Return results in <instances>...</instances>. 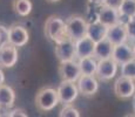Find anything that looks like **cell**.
Returning a JSON list of instances; mask_svg holds the SVG:
<instances>
[{"label": "cell", "instance_id": "obj_1", "mask_svg": "<svg viewBox=\"0 0 135 117\" xmlns=\"http://www.w3.org/2000/svg\"><path fill=\"white\" fill-rule=\"evenodd\" d=\"M45 34L51 41L58 43L69 38L66 21L59 17L52 15L45 22Z\"/></svg>", "mask_w": 135, "mask_h": 117}, {"label": "cell", "instance_id": "obj_2", "mask_svg": "<svg viewBox=\"0 0 135 117\" xmlns=\"http://www.w3.org/2000/svg\"><path fill=\"white\" fill-rule=\"evenodd\" d=\"M60 103L59 101L58 89L51 87H44L37 93L35 96V105L41 111H51Z\"/></svg>", "mask_w": 135, "mask_h": 117}, {"label": "cell", "instance_id": "obj_3", "mask_svg": "<svg viewBox=\"0 0 135 117\" xmlns=\"http://www.w3.org/2000/svg\"><path fill=\"white\" fill-rule=\"evenodd\" d=\"M66 25L69 38L73 39L74 41L87 35L88 22L81 15H71L66 20Z\"/></svg>", "mask_w": 135, "mask_h": 117}, {"label": "cell", "instance_id": "obj_4", "mask_svg": "<svg viewBox=\"0 0 135 117\" xmlns=\"http://www.w3.org/2000/svg\"><path fill=\"white\" fill-rule=\"evenodd\" d=\"M113 90L118 98L128 100V98L133 97L135 94V80L121 75L114 82Z\"/></svg>", "mask_w": 135, "mask_h": 117}, {"label": "cell", "instance_id": "obj_5", "mask_svg": "<svg viewBox=\"0 0 135 117\" xmlns=\"http://www.w3.org/2000/svg\"><path fill=\"white\" fill-rule=\"evenodd\" d=\"M119 64L113 58L99 60L98 61V68L95 75L98 76L99 80L101 81H110L113 77H115L116 73H118Z\"/></svg>", "mask_w": 135, "mask_h": 117}, {"label": "cell", "instance_id": "obj_6", "mask_svg": "<svg viewBox=\"0 0 135 117\" xmlns=\"http://www.w3.org/2000/svg\"><path fill=\"white\" fill-rule=\"evenodd\" d=\"M79 88L75 84V82L72 81H64L58 87V94H59V101L62 104H72L76 100L79 95Z\"/></svg>", "mask_w": 135, "mask_h": 117}, {"label": "cell", "instance_id": "obj_7", "mask_svg": "<svg viewBox=\"0 0 135 117\" xmlns=\"http://www.w3.org/2000/svg\"><path fill=\"white\" fill-rule=\"evenodd\" d=\"M18 62L17 46L11 42H5L0 45V67L1 68H12Z\"/></svg>", "mask_w": 135, "mask_h": 117}, {"label": "cell", "instance_id": "obj_8", "mask_svg": "<svg viewBox=\"0 0 135 117\" xmlns=\"http://www.w3.org/2000/svg\"><path fill=\"white\" fill-rule=\"evenodd\" d=\"M58 70L61 80H64V81L76 82L79 80V77L81 76V70H80L79 63H76L74 60L60 62Z\"/></svg>", "mask_w": 135, "mask_h": 117}, {"label": "cell", "instance_id": "obj_9", "mask_svg": "<svg viewBox=\"0 0 135 117\" xmlns=\"http://www.w3.org/2000/svg\"><path fill=\"white\" fill-rule=\"evenodd\" d=\"M55 56L60 62L74 60L76 58L75 56V41L68 38L61 42H58L55 47Z\"/></svg>", "mask_w": 135, "mask_h": 117}, {"label": "cell", "instance_id": "obj_10", "mask_svg": "<svg viewBox=\"0 0 135 117\" xmlns=\"http://www.w3.org/2000/svg\"><path fill=\"white\" fill-rule=\"evenodd\" d=\"M76 82L80 94L84 96H93L99 90V82L94 75H81Z\"/></svg>", "mask_w": 135, "mask_h": 117}, {"label": "cell", "instance_id": "obj_11", "mask_svg": "<svg viewBox=\"0 0 135 117\" xmlns=\"http://www.w3.org/2000/svg\"><path fill=\"white\" fill-rule=\"evenodd\" d=\"M98 20L100 22H102L106 27H110V26L120 22L119 9L106 6V5H101L98 11Z\"/></svg>", "mask_w": 135, "mask_h": 117}, {"label": "cell", "instance_id": "obj_12", "mask_svg": "<svg viewBox=\"0 0 135 117\" xmlns=\"http://www.w3.org/2000/svg\"><path fill=\"white\" fill-rule=\"evenodd\" d=\"M95 43L97 42L87 35L75 40V56H76V59L93 56L95 49Z\"/></svg>", "mask_w": 135, "mask_h": 117}, {"label": "cell", "instance_id": "obj_13", "mask_svg": "<svg viewBox=\"0 0 135 117\" xmlns=\"http://www.w3.org/2000/svg\"><path fill=\"white\" fill-rule=\"evenodd\" d=\"M30 40V34L24 26L13 25L8 28V41L17 47H22Z\"/></svg>", "mask_w": 135, "mask_h": 117}, {"label": "cell", "instance_id": "obj_14", "mask_svg": "<svg viewBox=\"0 0 135 117\" xmlns=\"http://www.w3.org/2000/svg\"><path fill=\"white\" fill-rule=\"evenodd\" d=\"M106 38L115 45H120V43L127 42L128 40V35H127V30H126V26L122 22H118L115 25L108 27L107 29V35Z\"/></svg>", "mask_w": 135, "mask_h": 117}, {"label": "cell", "instance_id": "obj_15", "mask_svg": "<svg viewBox=\"0 0 135 117\" xmlns=\"http://www.w3.org/2000/svg\"><path fill=\"white\" fill-rule=\"evenodd\" d=\"M112 58L118 62L119 66L128 62L129 60L134 59V54H133V49L132 46H129L127 42L120 43V45H115L114 46V50L112 54Z\"/></svg>", "mask_w": 135, "mask_h": 117}, {"label": "cell", "instance_id": "obj_16", "mask_svg": "<svg viewBox=\"0 0 135 117\" xmlns=\"http://www.w3.org/2000/svg\"><path fill=\"white\" fill-rule=\"evenodd\" d=\"M113 50H114V45L107 38H105L95 43V49H94L93 56H94L98 61L99 60L108 59V58H112Z\"/></svg>", "mask_w": 135, "mask_h": 117}, {"label": "cell", "instance_id": "obj_17", "mask_svg": "<svg viewBox=\"0 0 135 117\" xmlns=\"http://www.w3.org/2000/svg\"><path fill=\"white\" fill-rule=\"evenodd\" d=\"M107 29H108V27H106V26L103 25L102 22L99 21V20L88 22L87 36H89L92 40L98 42V41L106 38V35H107Z\"/></svg>", "mask_w": 135, "mask_h": 117}, {"label": "cell", "instance_id": "obj_18", "mask_svg": "<svg viewBox=\"0 0 135 117\" xmlns=\"http://www.w3.org/2000/svg\"><path fill=\"white\" fill-rule=\"evenodd\" d=\"M15 93L12 87L7 84H0V108L9 109L14 105Z\"/></svg>", "mask_w": 135, "mask_h": 117}, {"label": "cell", "instance_id": "obj_19", "mask_svg": "<svg viewBox=\"0 0 135 117\" xmlns=\"http://www.w3.org/2000/svg\"><path fill=\"white\" fill-rule=\"evenodd\" d=\"M79 67L81 70V75H95L98 68V60L94 56L79 59Z\"/></svg>", "mask_w": 135, "mask_h": 117}, {"label": "cell", "instance_id": "obj_20", "mask_svg": "<svg viewBox=\"0 0 135 117\" xmlns=\"http://www.w3.org/2000/svg\"><path fill=\"white\" fill-rule=\"evenodd\" d=\"M14 12L20 17H27L32 12L33 5L31 0H14L12 4Z\"/></svg>", "mask_w": 135, "mask_h": 117}, {"label": "cell", "instance_id": "obj_21", "mask_svg": "<svg viewBox=\"0 0 135 117\" xmlns=\"http://www.w3.org/2000/svg\"><path fill=\"white\" fill-rule=\"evenodd\" d=\"M119 13L127 18H135V0H123Z\"/></svg>", "mask_w": 135, "mask_h": 117}, {"label": "cell", "instance_id": "obj_22", "mask_svg": "<svg viewBox=\"0 0 135 117\" xmlns=\"http://www.w3.org/2000/svg\"><path fill=\"white\" fill-rule=\"evenodd\" d=\"M121 75L135 80V59H132L126 63L121 64Z\"/></svg>", "mask_w": 135, "mask_h": 117}, {"label": "cell", "instance_id": "obj_23", "mask_svg": "<svg viewBox=\"0 0 135 117\" xmlns=\"http://www.w3.org/2000/svg\"><path fill=\"white\" fill-rule=\"evenodd\" d=\"M59 116L60 117H80V113L72 104H65V106L61 109Z\"/></svg>", "mask_w": 135, "mask_h": 117}, {"label": "cell", "instance_id": "obj_24", "mask_svg": "<svg viewBox=\"0 0 135 117\" xmlns=\"http://www.w3.org/2000/svg\"><path fill=\"white\" fill-rule=\"evenodd\" d=\"M124 26H126L128 40L135 42V18H129L124 23Z\"/></svg>", "mask_w": 135, "mask_h": 117}, {"label": "cell", "instance_id": "obj_25", "mask_svg": "<svg viewBox=\"0 0 135 117\" xmlns=\"http://www.w3.org/2000/svg\"><path fill=\"white\" fill-rule=\"evenodd\" d=\"M7 116H9V117H17V116H21V117H27V113L24 110V109H19V108H17V109H13L12 111H8L7 113Z\"/></svg>", "mask_w": 135, "mask_h": 117}, {"label": "cell", "instance_id": "obj_26", "mask_svg": "<svg viewBox=\"0 0 135 117\" xmlns=\"http://www.w3.org/2000/svg\"><path fill=\"white\" fill-rule=\"evenodd\" d=\"M0 39H1V45L8 42V28L2 25H0Z\"/></svg>", "mask_w": 135, "mask_h": 117}, {"label": "cell", "instance_id": "obj_27", "mask_svg": "<svg viewBox=\"0 0 135 117\" xmlns=\"http://www.w3.org/2000/svg\"><path fill=\"white\" fill-rule=\"evenodd\" d=\"M123 0H103V4L102 5H106V6H109V7H113V8H116L119 9L122 4Z\"/></svg>", "mask_w": 135, "mask_h": 117}, {"label": "cell", "instance_id": "obj_28", "mask_svg": "<svg viewBox=\"0 0 135 117\" xmlns=\"http://www.w3.org/2000/svg\"><path fill=\"white\" fill-rule=\"evenodd\" d=\"M4 82H5V74H4V72H2L1 67H0V84H2Z\"/></svg>", "mask_w": 135, "mask_h": 117}, {"label": "cell", "instance_id": "obj_29", "mask_svg": "<svg viewBox=\"0 0 135 117\" xmlns=\"http://www.w3.org/2000/svg\"><path fill=\"white\" fill-rule=\"evenodd\" d=\"M88 1H89L90 4H97L99 6H101V5L103 4V0H88Z\"/></svg>", "mask_w": 135, "mask_h": 117}, {"label": "cell", "instance_id": "obj_30", "mask_svg": "<svg viewBox=\"0 0 135 117\" xmlns=\"http://www.w3.org/2000/svg\"><path fill=\"white\" fill-rule=\"evenodd\" d=\"M132 105H133V113H134V115H135V94H134V96H133V101H132Z\"/></svg>", "mask_w": 135, "mask_h": 117}, {"label": "cell", "instance_id": "obj_31", "mask_svg": "<svg viewBox=\"0 0 135 117\" xmlns=\"http://www.w3.org/2000/svg\"><path fill=\"white\" fill-rule=\"evenodd\" d=\"M132 49H133V54H134V59H135V42L132 45Z\"/></svg>", "mask_w": 135, "mask_h": 117}, {"label": "cell", "instance_id": "obj_32", "mask_svg": "<svg viewBox=\"0 0 135 117\" xmlns=\"http://www.w3.org/2000/svg\"><path fill=\"white\" fill-rule=\"evenodd\" d=\"M47 1H49V2H58V1H60V0H47Z\"/></svg>", "mask_w": 135, "mask_h": 117}, {"label": "cell", "instance_id": "obj_33", "mask_svg": "<svg viewBox=\"0 0 135 117\" xmlns=\"http://www.w3.org/2000/svg\"><path fill=\"white\" fill-rule=\"evenodd\" d=\"M0 45H1V39H0Z\"/></svg>", "mask_w": 135, "mask_h": 117}]
</instances>
